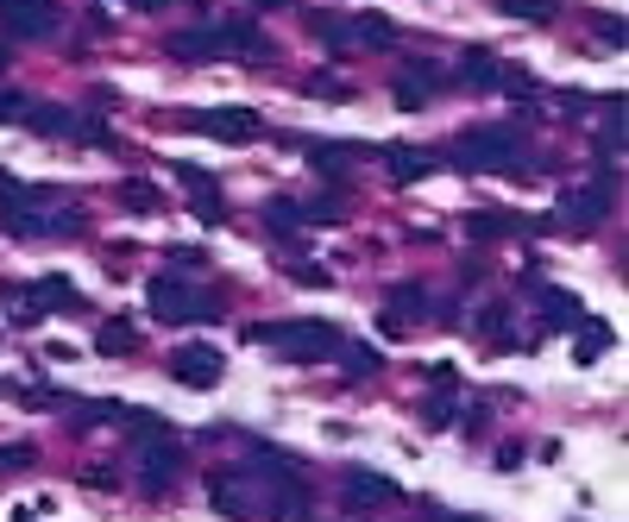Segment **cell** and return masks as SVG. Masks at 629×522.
<instances>
[{"instance_id": "obj_1", "label": "cell", "mask_w": 629, "mask_h": 522, "mask_svg": "<svg viewBox=\"0 0 629 522\" xmlns=\"http://www.w3.org/2000/svg\"><path fill=\"white\" fill-rule=\"evenodd\" d=\"M529 145H523V133H511V126H472V133H460V145H453V171H472V176H523L529 171Z\"/></svg>"}, {"instance_id": "obj_2", "label": "cell", "mask_w": 629, "mask_h": 522, "mask_svg": "<svg viewBox=\"0 0 629 522\" xmlns=\"http://www.w3.org/2000/svg\"><path fill=\"white\" fill-rule=\"evenodd\" d=\"M252 484H258V503H265V516L277 522H302V465L283 453V447H252Z\"/></svg>"}, {"instance_id": "obj_3", "label": "cell", "mask_w": 629, "mask_h": 522, "mask_svg": "<svg viewBox=\"0 0 629 522\" xmlns=\"http://www.w3.org/2000/svg\"><path fill=\"white\" fill-rule=\"evenodd\" d=\"M246 340L265 347V352H277V359H296V366L334 359V347H340V334L328 328V321H252Z\"/></svg>"}, {"instance_id": "obj_4", "label": "cell", "mask_w": 629, "mask_h": 522, "mask_svg": "<svg viewBox=\"0 0 629 522\" xmlns=\"http://www.w3.org/2000/svg\"><path fill=\"white\" fill-rule=\"evenodd\" d=\"M145 303H152V315L164 328H189V321H215L220 315L215 296L196 290V284H183V277H152V284H145Z\"/></svg>"}, {"instance_id": "obj_5", "label": "cell", "mask_w": 629, "mask_h": 522, "mask_svg": "<svg viewBox=\"0 0 629 522\" xmlns=\"http://www.w3.org/2000/svg\"><path fill=\"white\" fill-rule=\"evenodd\" d=\"M177 479H183V447H177V434H157V441L138 447V491H145V498H164Z\"/></svg>"}, {"instance_id": "obj_6", "label": "cell", "mask_w": 629, "mask_h": 522, "mask_svg": "<svg viewBox=\"0 0 629 522\" xmlns=\"http://www.w3.org/2000/svg\"><path fill=\"white\" fill-rule=\"evenodd\" d=\"M208 503H215L227 522H258V516H265L252 472H215V479H208Z\"/></svg>"}, {"instance_id": "obj_7", "label": "cell", "mask_w": 629, "mask_h": 522, "mask_svg": "<svg viewBox=\"0 0 629 522\" xmlns=\"http://www.w3.org/2000/svg\"><path fill=\"white\" fill-rule=\"evenodd\" d=\"M63 25L58 0H0V32L7 39H51Z\"/></svg>"}, {"instance_id": "obj_8", "label": "cell", "mask_w": 629, "mask_h": 522, "mask_svg": "<svg viewBox=\"0 0 629 522\" xmlns=\"http://www.w3.org/2000/svg\"><path fill=\"white\" fill-rule=\"evenodd\" d=\"M434 89H447V70H441V63H429V58L403 63V70H396V82H391V95H396V108H403V114L429 108Z\"/></svg>"}, {"instance_id": "obj_9", "label": "cell", "mask_w": 629, "mask_h": 522, "mask_svg": "<svg viewBox=\"0 0 629 522\" xmlns=\"http://www.w3.org/2000/svg\"><path fill=\"white\" fill-rule=\"evenodd\" d=\"M177 126H189V133H215V139H227V145H252V139H258V114H252V108H215V114H183Z\"/></svg>"}, {"instance_id": "obj_10", "label": "cell", "mask_w": 629, "mask_h": 522, "mask_svg": "<svg viewBox=\"0 0 629 522\" xmlns=\"http://www.w3.org/2000/svg\"><path fill=\"white\" fill-rule=\"evenodd\" d=\"M605 214H610V171H598L586 190H573L567 202H560V221H567L573 233H591Z\"/></svg>"}, {"instance_id": "obj_11", "label": "cell", "mask_w": 629, "mask_h": 522, "mask_svg": "<svg viewBox=\"0 0 629 522\" xmlns=\"http://www.w3.org/2000/svg\"><path fill=\"white\" fill-rule=\"evenodd\" d=\"M220 371H227V366H220L215 347H177V352H171V378L189 385V390H215Z\"/></svg>"}, {"instance_id": "obj_12", "label": "cell", "mask_w": 629, "mask_h": 522, "mask_svg": "<svg viewBox=\"0 0 629 522\" xmlns=\"http://www.w3.org/2000/svg\"><path fill=\"white\" fill-rule=\"evenodd\" d=\"M415 321H429V290L422 284H396L384 296V334H410Z\"/></svg>"}, {"instance_id": "obj_13", "label": "cell", "mask_w": 629, "mask_h": 522, "mask_svg": "<svg viewBox=\"0 0 629 522\" xmlns=\"http://www.w3.org/2000/svg\"><path fill=\"white\" fill-rule=\"evenodd\" d=\"M340 491H347V510H378V503H396V498H403L391 479H378V472H365V465H347Z\"/></svg>"}, {"instance_id": "obj_14", "label": "cell", "mask_w": 629, "mask_h": 522, "mask_svg": "<svg viewBox=\"0 0 629 522\" xmlns=\"http://www.w3.org/2000/svg\"><path fill=\"white\" fill-rule=\"evenodd\" d=\"M460 82H472V89H523V70H504V63L492 58V51H466L460 58Z\"/></svg>"}, {"instance_id": "obj_15", "label": "cell", "mask_w": 629, "mask_h": 522, "mask_svg": "<svg viewBox=\"0 0 629 522\" xmlns=\"http://www.w3.org/2000/svg\"><path fill=\"white\" fill-rule=\"evenodd\" d=\"M171 58L177 63H215V58H227V39H220V25H196V32H177V39H171Z\"/></svg>"}, {"instance_id": "obj_16", "label": "cell", "mask_w": 629, "mask_h": 522, "mask_svg": "<svg viewBox=\"0 0 629 522\" xmlns=\"http://www.w3.org/2000/svg\"><path fill=\"white\" fill-rule=\"evenodd\" d=\"M177 183H189V195H196V221H227V202H220V183L208 171H196V164H177Z\"/></svg>"}, {"instance_id": "obj_17", "label": "cell", "mask_w": 629, "mask_h": 522, "mask_svg": "<svg viewBox=\"0 0 629 522\" xmlns=\"http://www.w3.org/2000/svg\"><path fill=\"white\" fill-rule=\"evenodd\" d=\"M586 309H579V296L573 290H542V328L535 334H560V328H579Z\"/></svg>"}, {"instance_id": "obj_18", "label": "cell", "mask_w": 629, "mask_h": 522, "mask_svg": "<svg viewBox=\"0 0 629 522\" xmlns=\"http://www.w3.org/2000/svg\"><path fill=\"white\" fill-rule=\"evenodd\" d=\"M25 290H32V303H39V315H70V309H82V296H76V284H70V277H32V284H25Z\"/></svg>"}, {"instance_id": "obj_19", "label": "cell", "mask_w": 629, "mask_h": 522, "mask_svg": "<svg viewBox=\"0 0 629 522\" xmlns=\"http://www.w3.org/2000/svg\"><path fill=\"white\" fill-rule=\"evenodd\" d=\"M516 227H542V221H516V214H504V208H478V214H466V233L485 246V239H511Z\"/></svg>"}, {"instance_id": "obj_20", "label": "cell", "mask_w": 629, "mask_h": 522, "mask_svg": "<svg viewBox=\"0 0 629 522\" xmlns=\"http://www.w3.org/2000/svg\"><path fill=\"white\" fill-rule=\"evenodd\" d=\"M353 152H359V145H334V139H314V145H309V164H314L321 176L347 183V176H353Z\"/></svg>"}, {"instance_id": "obj_21", "label": "cell", "mask_w": 629, "mask_h": 522, "mask_svg": "<svg viewBox=\"0 0 629 522\" xmlns=\"http://www.w3.org/2000/svg\"><path fill=\"white\" fill-rule=\"evenodd\" d=\"M623 152V95L605 108V120H598V171H610V157Z\"/></svg>"}, {"instance_id": "obj_22", "label": "cell", "mask_w": 629, "mask_h": 522, "mask_svg": "<svg viewBox=\"0 0 629 522\" xmlns=\"http://www.w3.org/2000/svg\"><path fill=\"white\" fill-rule=\"evenodd\" d=\"M309 32L328 44L334 58H347V51H353V20H340V13H309Z\"/></svg>"}, {"instance_id": "obj_23", "label": "cell", "mask_w": 629, "mask_h": 522, "mask_svg": "<svg viewBox=\"0 0 629 522\" xmlns=\"http://www.w3.org/2000/svg\"><path fill=\"white\" fill-rule=\"evenodd\" d=\"M25 126L44 133V139H76V114H70V108H39V101H32V108H25Z\"/></svg>"}, {"instance_id": "obj_24", "label": "cell", "mask_w": 629, "mask_h": 522, "mask_svg": "<svg viewBox=\"0 0 629 522\" xmlns=\"http://www.w3.org/2000/svg\"><path fill=\"white\" fill-rule=\"evenodd\" d=\"M384 164H391L396 183H422V176L434 171V157H422L415 145H384Z\"/></svg>"}, {"instance_id": "obj_25", "label": "cell", "mask_w": 629, "mask_h": 522, "mask_svg": "<svg viewBox=\"0 0 629 522\" xmlns=\"http://www.w3.org/2000/svg\"><path fill=\"white\" fill-rule=\"evenodd\" d=\"M95 352H107V359L138 352V328H133V321H101V328H95Z\"/></svg>"}, {"instance_id": "obj_26", "label": "cell", "mask_w": 629, "mask_h": 522, "mask_svg": "<svg viewBox=\"0 0 629 522\" xmlns=\"http://www.w3.org/2000/svg\"><path fill=\"white\" fill-rule=\"evenodd\" d=\"M610 340H617V334H610L605 321H591V315H586V321H579V352H573V359H579V366H598V359L610 352Z\"/></svg>"}, {"instance_id": "obj_27", "label": "cell", "mask_w": 629, "mask_h": 522, "mask_svg": "<svg viewBox=\"0 0 629 522\" xmlns=\"http://www.w3.org/2000/svg\"><path fill=\"white\" fill-rule=\"evenodd\" d=\"M120 208H133V214H157V208H164V195H157V183L133 176V183H120Z\"/></svg>"}, {"instance_id": "obj_28", "label": "cell", "mask_w": 629, "mask_h": 522, "mask_svg": "<svg viewBox=\"0 0 629 522\" xmlns=\"http://www.w3.org/2000/svg\"><path fill=\"white\" fill-rule=\"evenodd\" d=\"M120 428H126L133 441H157V434H171V422L152 416V409H120Z\"/></svg>"}, {"instance_id": "obj_29", "label": "cell", "mask_w": 629, "mask_h": 522, "mask_svg": "<svg viewBox=\"0 0 629 522\" xmlns=\"http://www.w3.org/2000/svg\"><path fill=\"white\" fill-rule=\"evenodd\" d=\"M302 208V221H321V227H340L347 221V202L340 195H314V202H296Z\"/></svg>"}, {"instance_id": "obj_30", "label": "cell", "mask_w": 629, "mask_h": 522, "mask_svg": "<svg viewBox=\"0 0 629 522\" xmlns=\"http://www.w3.org/2000/svg\"><path fill=\"white\" fill-rule=\"evenodd\" d=\"M472 328L485 334V340H497V347H504V328H511V303H485V309L472 315Z\"/></svg>"}, {"instance_id": "obj_31", "label": "cell", "mask_w": 629, "mask_h": 522, "mask_svg": "<svg viewBox=\"0 0 629 522\" xmlns=\"http://www.w3.org/2000/svg\"><path fill=\"white\" fill-rule=\"evenodd\" d=\"M497 7L523 25H554V0H497Z\"/></svg>"}, {"instance_id": "obj_32", "label": "cell", "mask_w": 629, "mask_h": 522, "mask_svg": "<svg viewBox=\"0 0 629 522\" xmlns=\"http://www.w3.org/2000/svg\"><path fill=\"white\" fill-rule=\"evenodd\" d=\"M353 44H384V51H391V44H396V25L378 20V13H365V20H353Z\"/></svg>"}, {"instance_id": "obj_33", "label": "cell", "mask_w": 629, "mask_h": 522, "mask_svg": "<svg viewBox=\"0 0 629 522\" xmlns=\"http://www.w3.org/2000/svg\"><path fill=\"white\" fill-rule=\"evenodd\" d=\"M7 315H13V328H32V321H44L39 315V303H32V290H13V284H7Z\"/></svg>"}, {"instance_id": "obj_34", "label": "cell", "mask_w": 629, "mask_h": 522, "mask_svg": "<svg viewBox=\"0 0 629 522\" xmlns=\"http://www.w3.org/2000/svg\"><path fill=\"white\" fill-rule=\"evenodd\" d=\"M265 227H271V233H283V239H290V233L302 227V208H296V202H265Z\"/></svg>"}, {"instance_id": "obj_35", "label": "cell", "mask_w": 629, "mask_h": 522, "mask_svg": "<svg viewBox=\"0 0 629 522\" xmlns=\"http://www.w3.org/2000/svg\"><path fill=\"white\" fill-rule=\"evenodd\" d=\"M340 371H347V378H365V371H378V352L372 347H347V340H340Z\"/></svg>"}, {"instance_id": "obj_36", "label": "cell", "mask_w": 629, "mask_h": 522, "mask_svg": "<svg viewBox=\"0 0 629 522\" xmlns=\"http://www.w3.org/2000/svg\"><path fill=\"white\" fill-rule=\"evenodd\" d=\"M7 472H32V447H25V441L0 447V479H7Z\"/></svg>"}, {"instance_id": "obj_37", "label": "cell", "mask_w": 629, "mask_h": 522, "mask_svg": "<svg viewBox=\"0 0 629 522\" xmlns=\"http://www.w3.org/2000/svg\"><path fill=\"white\" fill-rule=\"evenodd\" d=\"M25 108H32V101H25L20 89H0V126H13V120H25Z\"/></svg>"}, {"instance_id": "obj_38", "label": "cell", "mask_w": 629, "mask_h": 522, "mask_svg": "<svg viewBox=\"0 0 629 522\" xmlns=\"http://www.w3.org/2000/svg\"><path fill=\"white\" fill-rule=\"evenodd\" d=\"M422 422H429V428H447L453 422V397H429V403H422Z\"/></svg>"}, {"instance_id": "obj_39", "label": "cell", "mask_w": 629, "mask_h": 522, "mask_svg": "<svg viewBox=\"0 0 629 522\" xmlns=\"http://www.w3.org/2000/svg\"><path fill=\"white\" fill-rule=\"evenodd\" d=\"M598 39H605V44H617V51H623L629 25H623V20H610V13H598Z\"/></svg>"}, {"instance_id": "obj_40", "label": "cell", "mask_w": 629, "mask_h": 522, "mask_svg": "<svg viewBox=\"0 0 629 522\" xmlns=\"http://www.w3.org/2000/svg\"><path fill=\"white\" fill-rule=\"evenodd\" d=\"M171 265H177V272H196L202 252H196V246H171Z\"/></svg>"}, {"instance_id": "obj_41", "label": "cell", "mask_w": 629, "mask_h": 522, "mask_svg": "<svg viewBox=\"0 0 629 522\" xmlns=\"http://www.w3.org/2000/svg\"><path fill=\"white\" fill-rule=\"evenodd\" d=\"M290 277H296V284H314V290L328 284V272H321V265H290Z\"/></svg>"}, {"instance_id": "obj_42", "label": "cell", "mask_w": 629, "mask_h": 522, "mask_svg": "<svg viewBox=\"0 0 629 522\" xmlns=\"http://www.w3.org/2000/svg\"><path fill=\"white\" fill-rule=\"evenodd\" d=\"M309 95H347V82H340V76H314Z\"/></svg>"}, {"instance_id": "obj_43", "label": "cell", "mask_w": 629, "mask_h": 522, "mask_svg": "<svg viewBox=\"0 0 629 522\" xmlns=\"http://www.w3.org/2000/svg\"><path fill=\"white\" fill-rule=\"evenodd\" d=\"M429 522H478V516H453V510H429Z\"/></svg>"}, {"instance_id": "obj_44", "label": "cell", "mask_w": 629, "mask_h": 522, "mask_svg": "<svg viewBox=\"0 0 629 522\" xmlns=\"http://www.w3.org/2000/svg\"><path fill=\"white\" fill-rule=\"evenodd\" d=\"M252 7H290V0H252Z\"/></svg>"}, {"instance_id": "obj_45", "label": "cell", "mask_w": 629, "mask_h": 522, "mask_svg": "<svg viewBox=\"0 0 629 522\" xmlns=\"http://www.w3.org/2000/svg\"><path fill=\"white\" fill-rule=\"evenodd\" d=\"M0 70H7V51H0Z\"/></svg>"}]
</instances>
